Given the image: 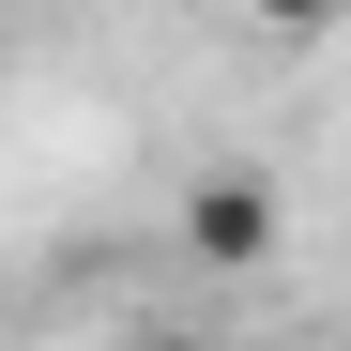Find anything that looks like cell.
<instances>
[{
    "label": "cell",
    "instance_id": "cell-1",
    "mask_svg": "<svg viewBox=\"0 0 351 351\" xmlns=\"http://www.w3.org/2000/svg\"><path fill=\"white\" fill-rule=\"evenodd\" d=\"M184 260H214V275H260L275 260V184L260 168H199L184 184Z\"/></svg>",
    "mask_w": 351,
    "mask_h": 351
},
{
    "label": "cell",
    "instance_id": "cell-2",
    "mask_svg": "<svg viewBox=\"0 0 351 351\" xmlns=\"http://www.w3.org/2000/svg\"><path fill=\"white\" fill-rule=\"evenodd\" d=\"M138 351H214V336H138Z\"/></svg>",
    "mask_w": 351,
    "mask_h": 351
}]
</instances>
